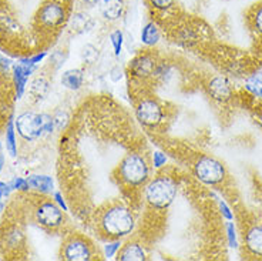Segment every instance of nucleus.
Here are the masks:
<instances>
[{
    "label": "nucleus",
    "instance_id": "obj_1",
    "mask_svg": "<svg viewBox=\"0 0 262 261\" xmlns=\"http://www.w3.org/2000/svg\"><path fill=\"white\" fill-rule=\"evenodd\" d=\"M136 222L134 215L130 210L121 206V204H114L105 209L100 217V227L103 230L107 237L112 238H120L128 235L134 230Z\"/></svg>",
    "mask_w": 262,
    "mask_h": 261
},
{
    "label": "nucleus",
    "instance_id": "obj_2",
    "mask_svg": "<svg viewBox=\"0 0 262 261\" xmlns=\"http://www.w3.org/2000/svg\"><path fill=\"white\" fill-rule=\"evenodd\" d=\"M176 196L177 184L170 177H156L145 186V200L154 209L164 210L170 207Z\"/></svg>",
    "mask_w": 262,
    "mask_h": 261
},
{
    "label": "nucleus",
    "instance_id": "obj_3",
    "mask_svg": "<svg viewBox=\"0 0 262 261\" xmlns=\"http://www.w3.org/2000/svg\"><path fill=\"white\" fill-rule=\"evenodd\" d=\"M16 129L21 137L27 142L40 138L45 133H52L54 129V118L49 114L23 113L16 120Z\"/></svg>",
    "mask_w": 262,
    "mask_h": 261
},
{
    "label": "nucleus",
    "instance_id": "obj_4",
    "mask_svg": "<svg viewBox=\"0 0 262 261\" xmlns=\"http://www.w3.org/2000/svg\"><path fill=\"white\" fill-rule=\"evenodd\" d=\"M118 174L121 182L131 187L147 183L150 177V167L144 157L137 153H130L121 160L118 166Z\"/></svg>",
    "mask_w": 262,
    "mask_h": 261
},
{
    "label": "nucleus",
    "instance_id": "obj_5",
    "mask_svg": "<svg viewBox=\"0 0 262 261\" xmlns=\"http://www.w3.org/2000/svg\"><path fill=\"white\" fill-rule=\"evenodd\" d=\"M61 258L67 261H89L94 258L92 243L84 237H69L61 248Z\"/></svg>",
    "mask_w": 262,
    "mask_h": 261
},
{
    "label": "nucleus",
    "instance_id": "obj_6",
    "mask_svg": "<svg viewBox=\"0 0 262 261\" xmlns=\"http://www.w3.org/2000/svg\"><path fill=\"white\" fill-rule=\"evenodd\" d=\"M194 173L205 184L221 183L225 177L224 166L212 157H201L195 163Z\"/></svg>",
    "mask_w": 262,
    "mask_h": 261
},
{
    "label": "nucleus",
    "instance_id": "obj_7",
    "mask_svg": "<svg viewBox=\"0 0 262 261\" xmlns=\"http://www.w3.org/2000/svg\"><path fill=\"white\" fill-rule=\"evenodd\" d=\"M36 222L46 229H57L64 222L61 207H57L53 202H41L34 210Z\"/></svg>",
    "mask_w": 262,
    "mask_h": 261
},
{
    "label": "nucleus",
    "instance_id": "obj_8",
    "mask_svg": "<svg viewBox=\"0 0 262 261\" xmlns=\"http://www.w3.org/2000/svg\"><path fill=\"white\" fill-rule=\"evenodd\" d=\"M136 111H137V118L140 120V123L148 126V127H154L161 123V120H163L161 106L158 105L156 100H151V98L140 102Z\"/></svg>",
    "mask_w": 262,
    "mask_h": 261
},
{
    "label": "nucleus",
    "instance_id": "obj_9",
    "mask_svg": "<svg viewBox=\"0 0 262 261\" xmlns=\"http://www.w3.org/2000/svg\"><path fill=\"white\" fill-rule=\"evenodd\" d=\"M64 9L59 3H47L40 9L39 20L45 27L53 29L64 22Z\"/></svg>",
    "mask_w": 262,
    "mask_h": 261
},
{
    "label": "nucleus",
    "instance_id": "obj_10",
    "mask_svg": "<svg viewBox=\"0 0 262 261\" xmlns=\"http://www.w3.org/2000/svg\"><path fill=\"white\" fill-rule=\"evenodd\" d=\"M33 70H34V65H27V63H20V65L14 66L13 67V80L17 98H20L23 96L27 78L32 74Z\"/></svg>",
    "mask_w": 262,
    "mask_h": 261
},
{
    "label": "nucleus",
    "instance_id": "obj_11",
    "mask_svg": "<svg viewBox=\"0 0 262 261\" xmlns=\"http://www.w3.org/2000/svg\"><path fill=\"white\" fill-rule=\"evenodd\" d=\"M101 14L105 20H114L120 19L124 12V2L123 0H101Z\"/></svg>",
    "mask_w": 262,
    "mask_h": 261
},
{
    "label": "nucleus",
    "instance_id": "obj_12",
    "mask_svg": "<svg viewBox=\"0 0 262 261\" xmlns=\"http://www.w3.org/2000/svg\"><path fill=\"white\" fill-rule=\"evenodd\" d=\"M130 69L133 70V73L138 76V77H147L154 73V69H156V62L150 56H140L137 59H134L131 62Z\"/></svg>",
    "mask_w": 262,
    "mask_h": 261
},
{
    "label": "nucleus",
    "instance_id": "obj_13",
    "mask_svg": "<svg viewBox=\"0 0 262 261\" xmlns=\"http://www.w3.org/2000/svg\"><path fill=\"white\" fill-rule=\"evenodd\" d=\"M208 90L211 96L218 102H227L231 97V86L227 82V78L224 77H215L214 80H211Z\"/></svg>",
    "mask_w": 262,
    "mask_h": 261
},
{
    "label": "nucleus",
    "instance_id": "obj_14",
    "mask_svg": "<svg viewBox=\"0 0 262 261\" xmlns=\"http://www.w3.org/2000/svg\"><path fill=\"white\" fill-rule=\"evenodd\" d=\"M117 258L121 261H143L147 258V254L140 244L128 243L118 251Z\"/></svg>",
    "mask_w": 262,
    "mask_h": 261
},
{
    "label": "nucleus",
    "instance_id": "obj_15",
    "mask_svg": "<svg viewBox=\"0 0 262 261\" xmlns=\"http://www.w3.org/2000/svg\"><path fill=\"white\" fill-rule=\"evenodd\" d=\"M83 78H84L83 70L72 69V70H67V72L63 73L61 83H63L64 87L70 89V90H79L81 85H83Z\"/></svg>",
    "mask_w": 262,
    "mask_h": 261
},
{
    "label": "nucleus",
    "instance_id": "obj_16",
    "mask_svg": "<svg viewBox=\"0 0 262 261\" xmlns=\"http://www.w3.org/2000/svg\"><path fill=\"white\" fill-rule=\"evenodd\" d=\"M247 247L254 254L262 255V226H256L247 234Z\"/></svg>",
    "mask_w": 262,
    "mask_h": 261
},
{
    "label": "nucleus",
    "instance_id": "obj_17",
    "mask_svg": "<svg viewBox=\"0 0 262 261\" xmlns=\"http://www.w3.org/2000/svg\"><path fill=\"white\" fill-rule=\"evenodd\" d=\"M29 186L32 189L37 190L40 193H50L53 190V180L52 177L49 176H36L33 174L27 178Z\"/></svg>",
    "mask_w": 262,
    "mask_h": 261
},
{
    "label": "nucleus",
    "instance_id": "obj_18",
    "mask_svg": "<svg viewBox=\"0 0 262 261\" xmlns=\"http://www.w3.org/2000/svg\"><path fill=\"white\" fill-rule=\"evenodd\" d=\"M158 40H160V30H158V27L152 22L147 23L143 27V30H141V42L144 45H147V46H154V45H157Z\"/></svg>",
    "mask_w": 262,
    "mask_h": 261
},
{
    "label": "nucleus",
    "instance_id": "obj_19",
    "mask_svg": "<svg viewBox=\"0 0 262 261\" xmlns=\"http://www.w3.org/2000/svg\"><path fill=\"white\" fill-rule=\"evenodd\" d=\"M93 27V19L87 13H77L73 17V29L77 33L89 32Z\"/></svg>",
    "mask_w": 262,
    "mask_h": 261
},
{
    "label": "nucleus",
    "instance_id": "obj_20",
    "mask_svg": "<svg viewBox=\"0 0 262 261\" xmlns=\"http://www.w3.org/2000/svg\"><path fill=\"white\" fill-rule=\"evenodd\" d=\"M245 87H247L251 93H254L255 96L262 97V72L256 73L254 76H251V77L247 80Z\"/></svg>",
    "mask_w": 262,
    "mask_h": 261
},
{
    "label": "nucleus",
    "instance_id": "obj_21",
    "mask_svg": "<svg viewBox=\"0 0 262 261\" xmlns=\"http://www.w3.org/2000/svg\"><path fill=\"white\" fill-rule=\"evenodd\" d=\"M6 143L10 154L16 157V154H17V144H16V137H14V124L12 118L9 120L6 127Z\"/></svg>",
    "mask_w": 262,
    "mask_h": 261
},
{
    "label": "nucleus",
    "instance_id": "obj_22",
    "mask_svg": "<svg viewBox=\"0 0 262 261\" xmlns=\"http://www.w3.org/2000/svg\"><path fill=\"white\" fill-rule=\"evenodd\" d=\"M110 39H112V45L114 47L116 56H120L121 49H123V33H121V30H114L110 34Z\"/></svg>",
    "mask_w": 262,
    "mask_h": 261
},
{
    "label": "nucleus",
    "instance_id": "obj_23",
    "mask_svg": "<svg viewBox=\"0 0 262 261\" xmlns=\"http://www.w3.org/2000/svg\"><path fill=\"white\" fill-rule=\"evenodd\" d=\"M98 57L97 50L92 46V45H87L83 50V59L87 62V63H94Z\"/></svg>",
    "mask_w": 262,
    "mask_h": 261
},
{
    "label": "nucleus",
    "instance_id": "obj_24",
    "mask_svg": "<svg viewBox=\"0 0 262 261\" xmlns=\"http://www.w3.org/2000/svg\"><path fill=\"white\" fill-rule=\"evenodd\" d=\"M120 247H121V242L120 240H116V242L110 243V244H107L104 247V253H105V257L107 258H112L113 255L117 253L118 250H120Z\"/></svg>",
    "mask_w": 262,
    "mask_h": 261
},
{
    "label": "nucleus",
    "instance_id": "obj_25",
    "mask_svg": "<svg viewBox=\"0 0 262 261\" xmlns=\"http://www.w3.org/2000/svg\"><path fill=\"white\" fill-rule=\"evenodd\" d=\"M10 187L14 190H20V191H27V190L30 189V186H29V182L25 180V178H20V177H16L13 182L10 183Z\"/></svg>",
    "mask_w": 262,
    "mask_h": 261
},
{
    "label": "nucleus",
    "instance_id": "obj_26",
    "mask_svg": "<svg viewBox=\"0 0 262 261\" xmlns=\"http://www.w3.org/2000/svg\"><path fill=\"white\" fill-rule=\"evenodd\" d=\"M150 3L151 6L156 7L158 10H165V9L172 6L174 0H150Z\"/></svg>",
    "mask_w": 262,
    "mask_h": 261
},
{
    "label": "nucleus",
    "instance_id": "obj_27",
    "mask_svg": "<svg viewBox=\"0 0 262 261\" xmlns=\"http://www.w3.org/2000/svg\"><path fill=\"white\" fill-rule=\"evenodd\" d=\"M165 162H167V157L164 156L161 151H156L154 153V167L160 169V167H163L164 164H165Z\"/></svg>",
    "mask_w": 262,
    "mask_h": 261
},
{
    "label": "nucleus",
    "instance_id": "obj_28",
    "mask_svg": "<svg viewBox=\"0 0 262 261\" xmlns=\"http://www.w3.org/2000/svg\"><path fill=\"white\" fill-rule=\"evenodd\" d=\"M10 184H6V183H0V207H2V198L5 196H9V193H10Z\"/></svg>",
    "mask_w": 262,
    "mask_h": 261
},
{
    "label": "nucleus",
    "instance_id": "obj_29",
    "mask_svg": "<svg viewBox=\"0 0 262 261\" xmlns=\"http://www.w3.org/2000/svg\"><path fill=\"white\" fill-rule=\"evenodd\" d=\"M110 77H112L113 82H118L120 78L123 77V70L118 66H116L114 69H112V72H110Z\"/></svg>",
    "mask_w": 262,
    "mask_h": 261
},
{
    "label": "nucleus",
    "instance_id": "obj_30",
    "mask_svg": "<svg viewBox=\"0 0 262 261\" xmlns=\"http://www.w3.org/2000/svg\"><path fill=\"white\" fill-rule=\"evenodd\" d=\"M255 23H256V29L262 33V7L258 10V12H256Z\"/></svg>",
    "mask_w": 262,
    "mask_h": 261
},
{
    "label": "nucleus",
    "instance_id": "obj_31",
    "mask_svg": "<svg viewBox=\"0 0 262 261\" xmlns=\"http://www.w3.org/2000/svg\"><path fill=\"white\" fill-rule=\"evenodd\" d=\"M54 198H56V202H57V204H59L60 207L64 210V211H67V206H66V202L63 200L61 194H60V193H54Z\"/></svg>",
    "mask_w": 262,
    "mask_h": 261
},
{
    "label": "nucleus",
    "instance_id": "obj_32",
    "mask_svg": "<svg viewBox=\"0 0 262 261\" xmlns=\"http://www.w3.org/2000/svg\"><path fill=\"white\" fill-rule=\"evenodd\" d=\"M228 234H229V242L232 246H235V231H234V227H232V224H229L228 226Z\"/></svg>",
    "mask_w": 262,
    "mask_h": 261
},
{
    "label": "nucleus",
    "instance_id": "obj_33",
    "mask_svg": "<svg viewBox=\"0 0 262 261\" xmlns=\"http://www.w3.org/2000/svg\"><path fill=\"white\" fill-rule=\"evenodd\" d=\"M221 209H223L224 215H225V217H227V218H231V217H232V215H231V213H229V210L227 209V206H225V204H224V203H221Z\"/></svg>",
    "mask_w": 262,
    "mask_h": 261
},
{
    "label": "nucleus",
    "instance_id": "obj_34",
    "mask_svg": "<svg viewBox=\"0 0 262 261\" xmlns=\"http://www.w3.org/2000/svg\"><path fill=\"white\" fill-rule=\"evenodd\" d=\"M85 5H89V6H94V5H97L98 2H101V0H83Z\"/></svg>",
    "mask_w": 262,
    "mask_h": 261
},
{
    "label": "nucleus",
    "instance_id": "obj_35",
    "mask_svg": "<svg viewBox=\"0 0 262 261\" xmlns=\"http://www.w3.org/2000/svg\"><path fill=\"white\" fill-rule=\"evenodd\" d=\"M2 169H3V154L0 153V171H2Z\"/></svg>",
    "mask_w": 262,
    "mask_h": 261
},
{
    "label": "nucleus",
    "instance_id": "obj_36",
    "mask_svg": "<svg viewBox=\"0 0 262 261\" xmlns=\"http://www.w3.org/2000/svg\"><path fill=\"white\" fill-rule=\"evenodd\" d=\"M2 74H6V73H2ZM2 74H0V89H2V86H3L2 85Z\"/></svg>",
    "mask_w": 262,
    "mask_h": 261
}]
</instances>
